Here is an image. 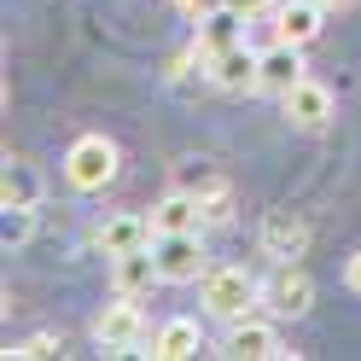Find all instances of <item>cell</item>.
<instances>
[{
    "label": "cell",
    "mask_w": 361,
    "mask_h": 361,
    "mask_svg": "<svg viewBox=\"0 0 361 361\" xmlns=\"http://www.w3.org/2000/svg\"><path fill=\"white\" fill-rule=\"evenodd\" d=\"M198 303H204V314H216V321H245L257 303H262V280L245 274V268H210L204 280H198Z\"/></svg>",
    "instance_id": "6da1fadb"
},
{
    "label": "cell",
    "mask_w": 361,
    "mask_h": 361,
    "mask_svg": "<svg viewBox=\"0 0 361 361\" xmlns=\"http://www.w3.org/2000/svg\"><path fill=\"white\" fill-rule=\"evenodd\" d=\"M64 180H71L76 192H99L117 180V146L105 140V134H82V140L64 152Z\"/></svg>",
    "instance_id": "7a4b0ae2"
},
{
    "label": "cell",
    "mask_w": 361,
    "mask_h": 361,
    "mask_svg": "<svg viewBox=\"0 0 361 361\" xmlns=\"http://www.w3.org/2000/svg\"><path fill=\"white\" fill-rule=\"evenodd\" d=\"M152 251H157V268H164V286H198L210 274V251L198 233H157Z\"/></svg>",
    "instance_id": "3957f363"
},
{
    "label": "cell",
    "mask_w": 361,
    "mask_h": 361,
    "mask_svg": "<svg viewBox=\"0 0 361 361\" xmlns=\"http://www.w3.org/2000/svg\"><path fill=\"white\" fill-rule=\"evenodd\" d=\"M303 82V47L298 41H274L262 59H257V94H291V87Z\"/></svg>",
    "instance_id": "277c9868"
},
{
    "label": "cell",
    "mask_w": 361,
    "mask_h": 361,
    "mask_svg": "<svg viewBox=\"0 0 361 361\" xmlns=\"http://www.w3.org/2000/svg\"><path fill=\"white\" fill-rule=\"evenodd\" d=\"M140 332H146V314H140L134 298H123V291H117V303L99 309V321H94V338H99L105 350H134V344H140Z\"/></svg>",
    "instance_id": "5b68a950"
},
{
    "label": "cell",
    "mask_w": 361,
    "mask_h": 361,
    "mask_svg": "<svg viewBox=\"0 0 361 361\" xmlns=\"http://www.w3.org/2000/svg\"><path fill=\"white\" fill-rule=\"evenodd\" d=\"M111 286H117L123 298H146L152 286H164L157 251H152V245H140V251H123V257H111Z\"/></svg>",
    "instance_id": "8992f818"
},
{
    "label": "cell",
    "mask_w": 361,
    "mask_h": 361,
    "mask_svg": "<svg viewBox=\"0 0 361 361\" xmlns=\"http://www.w3.org/2000/svg\"><path fill=\"white\" fill-rule=\"evenodd\" d=\"M303 245H309V221L298 210H268L262 216V251L274 257V262L303 257Z\"/></svg>",
    "instance_id": "52a82bcc"
},
{
    "label": "cell",
    "mask_w": 361,
    "mask_h": 361,
    "mask_svg": "<svg viewBox=\"0 0 361 361\" xmlns=\"http://www.w3.org/2000/svg\"><path fill=\"white\" fill-rule=\"evenodd\" d=\"M286 123H291V128H309V134L326 128V123H332V87H321L314 76H303V82L286 94Z\"/></svg>",
    "instance_id": "ba28073f"
},
{
    "label": "cell",
    "mask_w": 361,
    "mask_h": 361,
    "mask_svg": "<svg viewBox=\"0 0 361 361\" xmlns=\"http://www.w3.org/2000/svg\"><path fill=\"white\" fill-rule=\"evenodd\" d=\"M152 239H157L152 216H134V210H123V216H105V221H99V233H94V245H99L105 257L140 251V245H152Z\"/></svg>",
    "instance_id": "9c48e42d"
},
{
    "label": "cell",
    "mask_w": 361,
    "mask_h": 361,
    "mask_svg": "<svg viewBox=\"0 0 361 361\" xmlns=\"http://www.w3.org/2000/svg\"><path fill=\"white\" fill-rule=\"evenodd\" d=\"M221 355H233V361H268V355H286V344H280V332L268 321H251V314H245V321H233Z\"/></svg>",
    "instance_id": "30bf717a"
},
{
    "label": "cell",
    "mask_w": 361,
    "mask_h": 361,
    "mask_svg": "<svg viewBox=\"0 0 361 361\" xmlns=\"http://www.w3.org/2000/svg\"><path fill=\"white\" fill-rule=\"evenodd\" d=\"M239 41H245V12H239V6L221 0V6H210L204 18H198V53H204V59L239 47Z\"/></svg>",
    "instance_id": "8fae6325"
},
{
    "label": "cell",
    "mask_w": 361,
    "mask_h": 361,
    "mask_svg": "<svg viewBox=\"0 0 361 361\" xmlns=\"http://www.w3.org/2000/svg\"><path fill=\"white\" fill-rule=\"evenodd\" d=\"M257 59H262V53H251V47L239 41V47H228V53L210 59V82L228 87V94H257Z\"/></svg>",
    "instance_id": "7c38bea8"
},
{
    "label": "cell",
    "mask_w": 361,
    "mask_h": 361,
    "mask_svg": "<svg viewBox=\"0 0 361 361\" xmlns=\"http://www.w3.org/2000/svg\"><path fill=\"white\" fill-rule=\"evenodd\" d=\"M152 228H157V233H204V198L175 187L164 204L152 210Z\"/></svg>",
    "instance_id": "4fadbf2b"
},
{
    "label": "cell",
    "mask_w": 361,
    "mask_h": 361,
    "mask_svg": "<svg viewBox=\"0 0 361 361\" xmlns=\"http://www.w3.org/2000/svg\"><path fill=\"white\" fill-rule=\"evenodd\" d=\"M204 350V332H198V321H187V314H175V321H164L152 332V350L146 355H157V361H187V355H198Z\"/></svg>",
    "instance_id": "5bb4252c"
},
{
    "label": "cell",
    "mask_w": 361,
    "mask_h": 361,
    "mask_svg": "<svg viewBox=\"0 0 361 361\" xmlns=\"http://www.w3.org/2000/svg\"><path fill=\"white\" fill-rule=\"evenodd\" d=\"M262 298L274 303L280 314H309V303H314V286H309V274H303V268L280 262V274L262 286Z\"/></svg>",
    "instance_id": "9a60e30c"
},
{
    "label": "cell",
    "mask_w": 361,
    "mask_h": 361,
    "mask_svg": "<svg viewBox=\"0 0 361 361\" xmlns=\"http://www.w3.org/2000/svg\"><path fill=\"white\" fill-rule=\"evenodd\" d=\"M321 30H326V6H321V0H286V6H280V41L309 47Z\"/></svg>",
    "instance_id": "2e32d148"
},
{
    "label": "cell",
    "mask_w": 361,
    "mask_h": 361,
    "mask_svg": "<svg viewBox=\"0 0 361 361\" xmlns=\"http://www.w3.org/2000/svg\"><path fill=\"white\" fill-rule=\"evenodd\" d=\"M64 350V338H53V332H35V338H24L18 350H6V355H18V361H41V355H59Z\"/></svg>",
    "instance_id": "e0dca14e"
},
{
    "label": "cell",
    "mask_w": 361,
    "mask_h": 361,
    "mask_svg": "<svg viewBox=\"0 0 361 361\" xmlns=\"http://www.w3.org/2000/svg\"><path fill=\"white\" fill-rule=\"evenodd\" d=\"M175 187H180V192H198V198H204V192H216V187H221V180H216L204 164H187V169L175 175Z\"/></svg>",
    "instance_id": "ac0fdd59"
},
{
    "label": "cell",
    "mask_w": 361,
    "mask_h": 361,
    "mask_svg": "<svg viewBox=\"0 0 361 361\" xmlns=\"http://www.w3.org/2000/svg\"><path fill=\"white\" fill-rule=\"evenodd\" d=\"M221 221H233V192L228 187L204 192V228H221Z\"/></svg>",
    "instance_id": "d6986e66"
},
{
    "label": "cell",
    "mask_w": 361,
    "mask_h": 361,
    "mask_svg": "<svg viewBox=\"0 0 361 361\" xmlns=\"http://www.w3.org/2000/svg\"><path fill=\"white\" fill-rule=\"evenodd\" d=\"M175 6H180V12H192V18H204L210 6H221V0H175Z\"/></svg>",
    "instance_id": "ffe728a7"
},
{
    "label": "cell",
    "mask_w": 361,
    "mask_h": 361,
    "mask_svg": "<svg viewBox=\"0 0 361 361\" xmlns=\"http://www.w3.org/2000/svg\"><path fill=\"white\" fill-rule=\"evenodd\" d=\"M228 6H239L245 18H257V12H268V6H274V0H228Z\"/></svg>",
    "instance_id": "44dd1931"
},
{
    "label": "cell",
    "mask_w": 361,
    "mask_h": 361,
    "mask_svg": "<svg viewBox=\"0 0 361 361\" xmlns=\"http://www.w3.org/2000/svg\"><path fill=\"white\" fill-rule=\"evenodd\" d=\"M344 280H350V291H361V251L350 257V274H344Z\"/></svg>",
    "instance_id": "7402d4cb"
},
{
    "label": "cell",
    "mask_w": 361,
    "mask_h": 361,
    "mask_svg": "<svg viewBox=\"0 0 361 361\" xmlns=\"http://www.w3.org/2000/svg\"><path fill=\"white\" fill-rule=\"evenodd\" d=\"M321 6H326V12H344V6H355V0H321Z\"/></svg>",
    "instance_id": "603a6c76"
}]
</instances>
